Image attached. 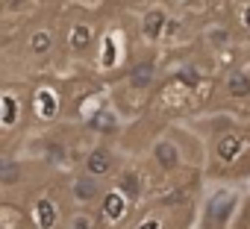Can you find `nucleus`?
<instances>
[{
	"label": "nucleus",
	"instance_id": "f3484780",
	"mask_svg": "<svg viewBox=\"0 0 250 229\" xmlns=\"http://www.w3.org/2000/svg\"><path fill=\"white\" fill-rule=\"evenodd\" d=\"M27 47H30V53H36V56H44V53H50V47H53V30H50V27H42V30H36V33L30 36Z\"/></svg>",
	"mask_w": 250,
	"mask_h": 229
},
{
	"label": "nucleus",
	"instance_id": "6ab92c4d",
	"mask_svg": "<svg viewBox=\"0 0 250 229\" xmlns=\"http://www.w3.org/2000/svg\"><path fill=\"white\" fill-rule=\"evenodd\" d=\"M65 229H97V217H94L91 211H85V209H80V211H74V214L68 217V223H65Z\"/></svg>",
	"mask_w": 250,
	"mask_h": 229
},
{
	"label": "nucleus",
	"instance_id": "39448f33",
	"mask_svg": "<svg viewBox=\"0 0 250 229\" xmlns=\"http://www.w3.org/2000/svg\"><path fill=\"white\" fill-rule=\"evenodd\" d=\"M27 220H30L33 229H62V223H68V217H65V209H62L59 194H50V191L36 194L30 200Z\"/></svg>",
	"mask_w": 250,
	"mask_h": 229
},
{
	"label": "nucleus",
	"instance_id": "f03ea898",
	"mask_svg": "<svg viewBox=\"0 0 250 229\" xmlns=\"http://www.w3.org/2000/svg\"><path fill=\"white\" fill-rule=\"evenodd\" d=\"M244 191L229 182H215L206 188L197 206L194 229H232L238 220V211L244 206Z\"/></svg>",
	"mask_w": 250,
	"mask_h": 229
},
{
	"label": "nucleus",
	"instance_id": "1a4fd4ad",
	"mask_svg": "<svg viewBox=\"0 0 250 229\" xmlns=\"http://www.w3.org/2000/svg\"><path fill=\"white\" fill-rule=\"evenodd\" d=\"M68 194H71V200L80 206V209H91V206H100V200H103V194H106V185L100 182V179H94V176H88V173H77L74 179H71V188H68Z\"/></svg>",
	"mask_w": 250,
	"mask_h": 229
},
{
	"label": "nucleus",
	"instance_id": "7ed1b4c3",
	"mask_svg": "<svg viewBox=\"0 0 250 229\" xmlns=\"http://www.w3.org/2000/svg\"><path fill=\"white\" fill-rule=\"evenodd\" d=\"M200 91H203V79L183 71V74L168 76L159 85L150 106L159 109V112H168V114H180V112H188L191 100H200Z\"/></svg>",
	"mask_w": 250,
	"mask_h": 229
},
{
	"label": "nucleus",
	"instance_id": "4468645a",
	"mask_svg": "<svg viewBox=\"0 0 250 229\" xmlns=\"http://www.w3.org/2000/svg\"><path fill=\"white\" fill-rule=\"evenodd\" d=\"M85 124H88L94 133H103V135H115V133L121 130V124H118V112H115L109 103H103V106L91 114Z\"/></svg>",
	"mask_w": 250,
	"mask_h": 229
},
{
	"label": "nucleus",
	"instance_id": "dca6fc26",
	"mask_svg": "<svg viewBox=\"0 0 250 229\" xmlns=\"http://www.w3.org/2000/svg\"><path fill=\"white\" fill-rule=\"evenodd\" d=\"M0 121H3V130L9 133V130H15V124H18V114H21V100H18V94L12 91V88H6L3 91V97H0Z\"/></svg>",
	"mask_w": 250,
	"mask_h": 229
},
{
	"label": "nucleus",
	"instance_id": "2eb2a0df",
	"mask_svg": "<svg viewBox=\"0 0 250 229\" xmlns=\"http://www.w3.org/2000/svg\"><path fill=\"white\" fill-rule=\"evenodd\" d=\"M165 24H168V12H165V9H159V6L147 9V12L142 15V33H145V38L156 41V38L165 33Z\"/></svg>",
	"mask_w": 250,
	"mask_h": 229
},
{
	"label": "nucleus",
	"instance_id": "9b49d317",
	"mask_svg": "<svg viewBox=\"0 0 250 229\" xmlns=\"http://www.w3.org/2000/svg\"><path fill=\"white\" fill-rule=\"evenodd\" d=\"M130 229H177V217H174V209L165 206V200L147 206V209H139L136 220Z\"/></svg>",
	"mask_w": 250,
	"mask_h": 229
},
{
	"label": "nucleus",
	"instance_id": "ddd939ff",
	"mask_svg": "<svg viewBox=\"0 0 250 229\" xmlns=\"http://www.w3.org/2000/svg\"><path fill=\"white\" fill-rule=\"evenodd\" d=\"M121 191H127L139 206H142V194H145V171L136 168V165H127V168H121L118 176L112 179Z\"/></svg>",
	"mask_w": 250,
	"mask_h": 229
},
{
	"label": "nucleus",
	"instance_id": "0eeeda50",
	"mask_svg": "<svg viewBox=\"0 0 250 229\" xmlns=\"http://www.w3.org/2000/svg\"><path fill=\"white\" fill-rule=\"evenodd\" d=\"M83 173H88L100 182H112L118 176V156L112 153V147H106V144L91 147L83 159Z\"/></svg>",
	"mask_w": 250,
	"mask_h": 229
},
{
	"label": "nucleus",
	"instance_id": "f8f14e48",
	"mask_svg": "<svg viewBox=\"0 0 250 229\" xmlns=\"http://www.w3.org/2000/svg\"><path fill=\"white\" fill-rule=\"evenodd\" d=\"M94 44H97V27H94V24H88V21H74V24L68 27V47H71L77 56L94 50Z\"/></svg>",
	"mask_w": 250,
	"mask_h": 229
},
{
	"label": "nucleus",
	"instance_id": "a211bd4d",
	"mask_svg": "<svg viewBox=\"0 0 250 229\" xmlns=\"http://www.w3.org/2000/svg\"><path fill=\"white\" fill-rule=\"evenodd\" d=\"M153 65L150 62H145V65H136L133 71H130V85L133 88H150L153 85Z\"/></svg>",
	"mask_w": 250,
	"mask_h": 229
},
{
	"label": "nucleus",
	"instance_id": "6e6552de",
	"mask_svg": "<svg viewBox=\"0 0 250 229\" xmlns=\"http://www.w3.org/2000/svg\"><path fill=\"white\" fill-rule=\"evenodd\" d=\"M221 97L235 109H250V65L232 68L221 82Z\"/></svg>",
	"mask_w": 250,
	"mask_h": 229
},
{
	"label": "nucleus",
	"instance_id": "f257e3e1",
	"mask_svg": "<svg viewBox=\"0 0 250 229\" xmlns=\"http://www.w3.org/2000/svg\"><path fill=\"white\" fill-rule=\"evenodd\" d=\"M206 176L215 182L250 179V127L235 124L206 144Z\"/></svg>",
	"mask_w": 250,
	"mask_h": 229
},
{
	"label": "nucleus",
	"instance_id": "9d476101",
	"mask_svg": "<svg viewBox=\"0 0 250 229\" xmlns=\"http://www.w3.org/2000/svg\"><path fill=\"white\" fill-rule=\"evenodd\" d=\"M30 106H33V114H36L42 124H50V121H56V114H59V109H62V97H59L56 85L44 82V85H39V88L33 91Z\"/></svg>",
	"mask_w": 250,
	"mask_h": 229
},
{
	"label": "nucleus",
	"instance_id": "20e7f679",
	"mask_svg": "<svg viewBox=\"0 0 250 229\" xmlns=\"http://www.w3.org/2000/svg\"><path fill=\"white\" fill-rule=\"evenodd\" d=\"M139 203L127 194V191H121L115 182L106 185V194L97 206V229H130L136 214H139Z\"/></svg>",
	"mask_w": 250,
	"mask_h": 229
},
{
	"label": "nucleus",
	"instance_id": "aec40b11",
	"mask_svg": "<svg viewBox=\"0 0 250 229\" xmlns=\"http://www.w3.org/2000/svg\"><path fill=\"white\" fill-rule=\"evenodd\" d=\"M238 24L244 27V33H250V0L241 3V9H238Z\"/></svg>",
	"mask_w": 250,
	"mask_h": 229
},
{
	"label": "nucleus",
	"instance_id": "423d86ee",
	"mask_svg": "<svg viewBox=\"0 0 250 229\" xmlns=\"http://www.w3.org/2000/svg\"><path fill=\"white\" fill-rule=\"evenodd\" d=\"M177 133H174V127L165 133V135H159L156 141H153V147H150V162H153V168L159 171V173H165V176H171V173H180V168H186V150H183V144L174 138Z\"/></svg>",
	"mask_w": 250,
	"mask_h": 229
}]
</instances>
